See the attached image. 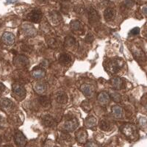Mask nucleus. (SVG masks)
I'll use <instances>...</instances> for the list:
<instances>
[{"mask_svg":"<svg viewBox=\"0 0 147 147\" xmlns=\"http://www.w3.org/2000/svg\"><path fill=\"white\" fill-rule=\"evenodd\" d=\"M139 124L142 127H145L146 128V119L145 117L140 118V121H139Z\"/></svg>","mask_w":147,"mask_h":147,"instance_id":"36","label":"nucleus"},{"mask_svg":"<svg viewBox=\"0 0 147 147\" xmlns=\"http://www.w3.org/2000/svg\"><path fill=\"white\" fill-rule=\"evenodd\" d=\"M85 146H97V145L96 144H92L91 142H89L88 144H87Z\"/></svg>","mask_w":147,"mask_h":147,"instance_id":"42","label":"nucleus"},{"mask_svg":"<svg viewBox=\"0 0 147 147\" xmlns=\"http://www.w3.org/2000/svg\"><path fill=\"white\" fill-rule=\"evenodd\" d=\"M39 103L40 105H42L44 107H48L51 105V102L47 96H40L38 99Z\"/></svg>","mask_w":147,"mask_h":147,"instance_id":"25","label":"nucleus"},{"mask_svg":"<svg viewBox=\"0 0 147 147\" xmlns=\"http://www.w3.org/2000/svg\"><path fill=\"white\" fill-rule=\"evenodd\" d=\"M110 82H111V85H112L113 87L116 89V90H121L124 86V81L120 77H113V79H111Z\"/></svg>","mask_w":147,"mask_h":147,"instance_id":"9","label":"nucleus"},{"mask_svg":"<svg viewBox=\"0 0 147 147\" xmlns=\"http://www.w3.org/2000/svg\"><path fill=\"white\" fill-rule=\"evenodd\" d=\"M60 139L62 140H63L64 142H70L71 140V138L69 136V134H67L66 132H62L60 134Z\"/></svg>","mask_w":147,"mask_h":147,"instance_id":"30","label":"nucleus"},{"mask_svg":"<svg viewBox=\"0 0 147 147\" xmlns=\"http://www.w3.org/2000/svg\"><path fill=\"white\" fill-rule=\"evenodd\" d=\"M125 5L128 7H132L134 5V2L132 0H125Z\"/></svg>","mask_w":147,"mask_h":147,"instance_id":"37","label":"nucleus"},{"mask_svg":"<svg viewBox=\"0 0 147 147\" xmlns=\"http://www.w3.org/2000/svg\"><path fill=\"white\" fill-rule=\"evenodd\" d=\"M70 25L71 28V30H73L74 32H79V31L82 32V30H83V24L78 20L72 21V22H71Z\"/></svg>","mask_w":147,"mask_h":147,"instance_id":"15","label":"nucleus"},{"mask_svg":"<svg viewBox=\"0 0 147 147\" xmlns=\"http://www.w3.org/2000/svg\"><path fill=\"white\" fill-rule=\"evenodd\" d=\"M13 107V102L7 98H4V99H0V107L5 110H7Z\"/></svg>","mask_w":147,"mask_h":147,"instance_id":"23","label":"nucleus"},{"mask_svg":"<svg viewBox=\"0 0 147 147\" xmlns=\"http://www.w3.org/2000/svg\"><path fill=\"white\" fill-rule=\"evenodd\" d=\"M76 139L80 144H85L87 142L88 140V132L85 129L81 128L77 130L75 133Z\"/></svg>","mask_w":147,"mask_h":147,"instance_id":"7","label":"nucleus"},{"mask_svg":"<svg viewBox=\"0 0 147 147\" xmlns=\"http://www.w3.org/2000/svg\"><path fill=\"white\" fill-rule=\"evenodd\" d=\"M81 90L83 93L84 95L87 97H91L93 94V89L91 86L87 84H84L81 86Z\"/></svg>","mask_w":147,"mask_h":147,"instance_id":"22","label":"nucleus"},{"mask_svg":"<svg viewBox=\"0 0 147 147\" xmlns=\"http://www.w3.org/2000/svg\"><path fill=\"white\" fill-rule=\"evenodd\" d=\"M30 48H31V47H29V46L27 45H25V44L22 47V49L24 51V52H30V51H31V49Z\"/></svg>","mask_w":147,"mask_h":147,"instance_id":"38","label":"nucleus"},{"mask_svg":"<svg viewBox=\"0 0 147 147\" xmlns=\"http://www.w3.org/2000/svg\"><path fill=\"white\" fill-rule=\"evenodd\" d=\"M88 13V20L90 23H96L99 21L100 17L95 9L90 7Z\"/></svg>","mask_w":147,"mask_h":147,"instance_id":"11","label":"nucleus"},{"mask_svg":"<svg viewBox=\"0 0 147 147\" xmlns=\"http://www.w3.org/2000/svg\"><path fill=\"white\" fill-rule=\"evenodd\" d=\"M56 100L58 103L60 104H66L68 102V96H67L66 94H65L64 92L60 91L56 94Z\"/></svg>","mask_w":147,"mask_h":147,"instance_id":"21","label":"nucleus"},{"mask_svg":"<svg viewBox=\"0 0 147 147\" xmlns=\"http://www.w3.org/2000/svg\"><path fill=\"white\" fill-rule=\"evenodd\" d=\"M47 43H48L49 45L50 46V47L53 49H57L61 46L60 40H58L57 39H56V38L49 39Z\"/></svg>","mask_w":147,"mask_h":147,"instance_id":"27","label":"nucleus"},{"mask_svg":"<svg viewBox=\"0 0 147 147\" xmlns=\"http://www.w3.org/2000/svg\"><path fill=\"white\" fill-rule=\"evenodd\" d=\"M140 33V29L138 27H135L132 30H131V31L129 32V34L132 35H137Z\"/></svg>","mask_w":147,"mask_h":147,"instance_id":"35","label":"nucleus"},{"mask_svg":"<svg viewBox=\"0 0 147 147\" xmlns=\"http://www.w3.org/2000/svg\"><path fill=\"white\" fill-rule=\"evenodd\" d=\"M14 141L18 146H24L27 144V140L23 132L21 131H16L14 135Z\"/></svg>","mask_w":147,"mask_h":147,"instance_id":"6","label":"nucleus"},{"mask_svg":"<svg viewBox=\"0 0 147 147\" xmlns=\"http://www.w3.org/2000/svg\"><path fill=\"white\" fill-rule=\"evenodd\" d=\"M142 11L145 16H146V5H144V7L142 8Z\"/></svg>","mask_w":147,"mask_h":147,"instance_id":"41","label":"nucleus"},{"mask_svg":"<svg viewBox=\"0 0 147 147\" xmlns=\"http://www.w3.org/2000/svg\"><path fill=\"white\" fill-rule=\"evenodd\" d=\"M49 17L50 18L51 22H52L55 25H58L59 24L62 22V16H61V15L57 11L50 12Z\"/></svg>","mask_w":147,"mask_h":147,"instance_id":"12","label":"nucleus"},{"mask_svg":"<svg viewBox=\"0 0 147 147\" xmlns=\"http://www.w3.org/2000/svg\"><path fill=\"white\" fill-rule=\"evenodd\" d=\"M40 1H42V2H44V1H46V0H40Z\"/></svg>","mask_w":147,"mask_h":147,"instance_id":"44","label":"nucleus"},{"mask_svg":"<svg viewBox=\"0 0 147 147\" xmlns=\"http://www.w3.org/2000/svg\"><path fill=\"white\" fill-rule=\"evenodd\" d=\"M1 142H2V139H1V137H0V144H1Z\"/></svg>","mask_w":147,"mask_h":147,"instance_id":"43","label":"nucleus"},{"mask_svg":"<svg viewBox=\"0 0 147 147\" xmlns=\"http://www.w3.org/2000/svg\"><path fill=\"white\" fill-rule=\"evenodd\" d=\"M22 30H23L24 33L29 37H35L37 35V31L35 27L30 24H24L22 26Z\"/></svg>","mask_w":147,"mask_h":147,"instance_id":"8","label":"nucleus"},{"mask_svg":"<svg viewBox=\"0 0 147 147\" xmlns=\"http://www.w3.org/2000/svg\"><path fill=\"white\" fill-rule=\"evenodd\" d=\"M82 107L85 111H88L90 110V103L88 102H84L82 103Z\"/></svg>","mask_w":147,"mask_h":147,"instance_id":"33","label":"nucleus"},{"mask_svg":"<svg viewBox=\"0 0 147 147\" xmlns=\"http://www.w3.org/2000/svg\"><path fill=\"white\" fill-rule=\"evenodd\" d=\"M94 35H92V34L88 33L87 35V36L85 37V42H87V43H92V42L94 41Z\"/></svg>","mask_w":147,"mask_h":147,"instance_id":"34","label":"nucleus"},{"mask_svg":"<svg viewBox=\"0 0 147 147\" xmlns=\"http://www.w3.org/2000/svg\"><path fill=\"white\" fill-rule=\"evenodd\" d=\"M13 63L16 66L20 67V68H24L29 65V60L24 55H17L16 57H14Z\"/></svg>","mask_w":147,"mask_h":147,"instance_id":"5","label":"nucleus"},{"mask_svg":"<svg viewBox=\"0 0 147 147\" xmlns=\"http://www.w3.org/2000/svg\"><path fill=\"white\" fill-rule=\"evenodd\" d=\"M42 121L44 126L47 127H52L55 125V121L53 118L49 115H44V117L42 118Z\"/></svg>","mask_w":147,"mask_h":147,"instance_id":"16","label":"nucleus"},{"mask_svg":"<svg viewBox=\"0 0 147 147\" xmlns=\"http://www.w3.org/2000/svg\"><path fill=\"white\" fill-rule=\"evenodd\" d=\"M99 127L102 130L107 131L110 129V125L108 121L105 120H102L99 123Z\"/></svg>","mask_w":147,"mask_h":147,"instance_id":"29","label":"nucleus"},{"mask_svg":"<svg viewBox=\"0 0 147 147\" xmlns=\"http://www.w3.org/2000/svg\"><path fill=\"white\" fill-rule=\"evenodd\" d=\"M71 57L69 54L63 53L59 56V62L63 65H69L71 63Z\"/></svg>","mask_w":147,"mask_h":147,"instance_id":"17","label":"nucleus"},{"mask_svg":"<svg viewBox=\"0 0 147 147\" xmlns=\"http://www.w3.org/2000/svg\"><path fill=\"white\" fill-rule=\"evenodd\" d=\"M74 10H75L77 13L79 14H82L85 12V7L82 6V5H80V6H77V7H75V9H74Z\"/></svg>","mask_w":147,"mask_h":147,"instance_id":"32","label":"nucleus"},{"mask_svg":"<svg viewBox=\"0 0 147 147\" xmlns=\"http://www.w3.org/2000/svg\"><path fill=\"white\" fill-rule=\"evenodd\" d=\"M42 16V11L39 8H35L32 9L30 13H27L26 16L27 20L30 21V22H34V23H39L41 21Z\"/></svg>","mask_w":147,"mask_h":147,"instance_id":"3","label":"nucleus"},{"mask_svg":"<svg viewBox=\"0 0 147 147\" xmlns=\"http://www.w3.org/2000/svg\"><path fill=\"white\" fill-rule=\"evenodd\" d=\"M121 131L124 136L130 140L136 138L138 136V128L133 124H125L121 127Z\"/></svg>","mask_w":147,"mask_h":147,"instance_id":"2","label":"nucleus"},{"mask_svg":"<svg viewBox=\"0 0 147 147\" xmlns=\"http://www.w3.org/2000/svg\"><path fill=\"white\" fill-rule=\"evenodd\" d=\"M112 113L115 118L120 119L123 116V110L119 106H114L112 108Z\"/></svg>","mask_w":147,"mask_h":147,"instance_id":"24","label":"nucleus"},{"mask_svg":"<svg viewBox=\"0 0 147 147\" xmlns=\"http://www.w3.org/2000/svg\"><path fill=\"white\" fill-rule=\"evenodd\" d=\"M78 127V121L75 118H70L68 119L64 123L63 128L67 132H72L75 130Z\"/></svg>","mask_w":147,"mask_h":147,"instance_id":"4","label":"nucleus"},{"mask_svg":"<svg viewBox=\"0 0 147 147\" xmlns=\"http://www.w3.org/2000/svg\"><path fill=\"white\" fill-rule=\"evenodd\" d=\"M6 90V87L2 82H0V92H3Z\"/></svg>","mask_w":147,"mask_h":147,"instance_id":"39","label":"nucleus"},{"mask_svg":"<svg viewBox=\"0 0 147 147\" xmlns=\"http://www.w3.org/2000/svg\"><path fill=\"white\" fill-rule=\"evenodd\" d=\"M31 75L32 76V77L35 79L43 78V77H45L46 71H44V69L38 68V69H35L34 70L32 71Z\"/></svg>","mask_w":147,"mask_h":147,"instance_id":"20","label":"nucleus"},{"mask_svg":"<svg viewBox=\"0 0 147 147\" xmlns=\"http://www.w3.org/2000/svg\"><path fill=\"white\" fill-rule=\"evenodd\" d=\"M76 40L75 39L71 36L66 37L65 38V45L67 47H72L73 46L75 45Z\"/></svg>","mask_w":147,"mask_h":147,"instance_id":"28","label":"nucleus"},{"mask_svg":"<svg viewBox=\"0 0 147 147\" xmlns=\"http://www.w3.org/2000/svg\"><path fill=\"white\" fill-rule=\"evenodd\" d=\"M124 65V60L122 59L116 57V58L111 59L107 63V69L110 74H117Z\"/></svg>","mask_w":147,"mask_h":147,"instance_id":"1","label":"nucleus"},{"mask_svg":"<svg viewBox=\"0 0 147 147\" xmlns=\"http://www.w3.org/2000/svg\"><path fill=\"white\" fill-rule=\"evenodd\" d=\"M144 102V105H146V95H144V97H142V99H141V103H143Z\"/></svg>","mask_w":147,"mask_h":147,"instance_id":"40","label":"nucleus"},{"mask_svg":"<svg viewBox=\"0 0 147 147\" xmlns=\"http://www.w3.org/2000/svg\"><path fill=\"white\" fill-rule=\"evenodd\" d=\"M110 96L106 92H101L98 96V101L99 102V103L102 104V105H106L110 102Z\"/></svg>","mask_w":147,"mask_h":147,"instance_id":"19","label":"nucleus"},{"mask_svg":"<svg viewBox=\"0 0 147 147\" xmlns=\"http://www.w3.org/2000/svg\"><path fill=\"white\" fill-rule=\"evenodd\" d=\"M96 124V119L94 116H90V117L87 118L86 120H85V125L89 127V128L95 127Z\"/></svg>","mask_w":147,"mask_h":147,"instance_id":"26","label":"nucleus"},{"mask_svg":"<svg viewBox=\"0 0 147 147\" xmlns=\"http://www.w3.org/2000/svg\"><path fill=\"white\" fill-rule=\"evenodd\" d=\"M2 41L7 45H12L15 42V36L13 33L9 32H6L2 35Z\"/></svg>","mask_w":147,"mask_h":147,"instance_id":"10","label":"nucleus"},{"mask_svg":"<svg viewBox=\"0 0 147 147\" xmlns=\"http://www.w3.org/2000/svg\"><path fill=\"white\" fill-rule=\"evenodd\" d=\"M47 86L48 85H47V82H43V81H39V82H36L35 85H34V89L38 94H42L47 90Z\"/></svg>","mask_w":147,"mask_h":147,"instance_id":"13","label":"nucleus"},{"mask_svg":"<svg viewBox=\"0 0 147 147\" xmlns=\"http://www.w3.org/2000/svg\"><path fill=\"white\" fill-rule=\"evenodd\" d=\"M111 98L113 99V100L115 101L116 102H119L121 100V96L119 94L116 93V92H113L111 93Z\"/></svg>","mask_w":147,"mask_h":147,"instance_id":"31","label":"nucleus"},{"mask_svg":"<svg viewBox=\"0 0 147 147\" xmlns=\"http://www.w3.org/2000/svg\"><path fill=\"white\" fill-rule=\"evenodd\" d=\"M115 16V10L111 7H107L104 13V17L106 21L112 20Z\"/></svg>","mask_w":147,"mask_h":147,"instance_id":"18","label":"nucleus"},{"mask_svg":"<svg viewBox=\"0 0 147 147\" xmlns=\"http://www.w3.org/2000/svg\"><path fill=\"white\" fill-rule=\"evenodd\" d=\"M13 91L15 94L19 96H24L26 94V90L24 86L19 84H14L13 85Z\"/></svg>","mask_w":147,"mask_h":147,"instance_id":"14","label":"nucleus"}]
</instances>
